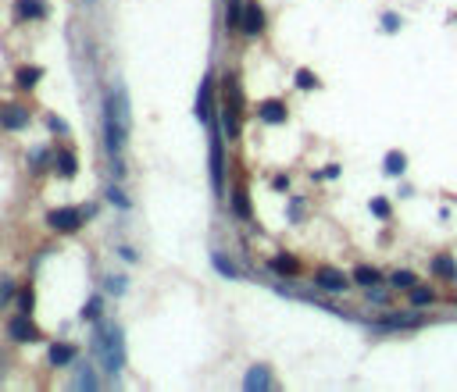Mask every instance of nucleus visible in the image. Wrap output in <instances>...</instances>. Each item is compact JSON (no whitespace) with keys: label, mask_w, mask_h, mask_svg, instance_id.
Segmentation results:
<instances>
[{"label":"nucleus","mask_w":457,"mask_h":392,"mask_svg":"<svg viewBox=\"0 0 457 392\" xmlns=\"http://www.w3.org/2000/svg\"><path fill=\"white\" fill-rule=\"evenodd\" d=\"M100 121H104V143H108L111 168H115V175H121L126 172V164H121V147H126V139H129V96H126V90H115V93L104 96Z\"/></svg>","instance_id":"1"},{"label":"nucleus","mask_w":457,"mask_h":392,"mask_svg":"<svg viewBox=\"0 0 457 392\" xmlns=\"http://www.w3.org/2000/svg\"><path fill=\"white\" fill-rule=\"evenodd\" d=\"M93 353L111 378L121 375V367H126V339H121L118 324H97L93 328Z\"/></svg>","instance_id":"2"},{"label":"nucleus","mask_w":457,"mask_h":392,"mask_svg":"<svg viewBox=\"0 0 457 392\" xmlns=\"http://www.w3.org/2000/svg\"><path fill=\"white\" fill-rule=\"evenodd\" d=\"M211 189H215V196L225 193V150H222L218 125L211 129Z\"/></svg>","instance_id":"3"},{"label":"nucleus","mask_w":457,"mask_h":392,"mask_svg":"<svg viewBox=\"0 0 457 392\" xmlns=\"http://www.w3.org/2000/svg\"><path fill=\"white\" fill-rule=\"evenodd\" d=\"M82 221H86V214H82V207H57V211H50V214H47V225H50L54 232H61V236L75 232Z\"/></svg>","instance_id":"4"},{"label":"nucleus","mask_w":457,"mask_h":392,"mask_svg":"<svg viewBox=\"0 0 457 392\" xmlns=\"http://www.w3.org/2000/svg\"><path fill=\"white\" fill-rule=\"evenodd\" d=\"M422 324V318L414 314V307L407 314H382L379 321H376V328L379 332H404V328H418Z\"/></svg>","instance_id":"5"},{"label":"nucleus","mask_w":457,"mask_h":392,"mask_svg":"<svg viewBox=\"0 0 457 392\" xmlns=\"http://www.w3.org/2000/svg\"><path fill=\"white\" fill-rule=\"evenodd\" d=\"M240 29L246 32V36H261L264 32V11L254 4V0H251V4H243V18H240Z\"/></svg>","instance_id":"6"},{"label":"nucleus","mask_w":457,"mask_h":392,"mask_svg":"<svg viewBox=\"0 0 457 392\" xmlns=\"http://www.w3.org/2000/svg\"><path fill=\"white\" fill-rule=\"evenodd\" d=\"M26 125H29V111L26 107H14V104L0 107V129L18 132V129H26Z\"/></svg>","instance_id":"7"},{"label":"nucleus","mask_w":457,"mask_h":392,"mask_svg":"<svg viewBox=\"0 0 457 392\" xmlns=\"http://www.w3.org/2000/svg\"><path fill=\"white\" fill-rule=\"evenodd\" d=\"M243 389L246 392H264V389H272V371H268V367H251V371H246V378H243Z\"/></svg>","instance_id":"8"},{"label":"nucleus","mask_w":457,"mask_h":392,"mask_svg":"<svg viewBox=\"0 0 457 392\" xmlns=\"http://www.w3.org/2000/svg\"><path fill=\"white\" fill-rule=\"evenodd\" d=\"M268 271H275L282 278H293V275H300V260L293 254H279V257L268 260Z\"/></svg>","instance_id":"9"},{"label":"nucleus","mask_w":457,"mask_h":392,"mask_svg":"<svg viewBox=\"0 0 457 392\" xmlns=\"http://www.w3.org/2000/svg\"><path fill=\"white\" fill-rule=\"evenodd\" d=\"M50 364L54 367H68V364H75V357H79V349L72 346V342H50Z\"/></svg>","instance_id":"10"},{"label":"nucleus","mask_w":457,"mask_h":392,"mask_svg":"<svg viewBox=\"0 0 457 392\" xmlns=\"http://www.w3.org/2000/svg\"><path fill=\"white\" fill-rule=\"evenodd\" d=\"M8 332H11V339H14V342H36V339H39V332L32 328V321H29V318H14V321L8 324Z\"/></svg>","instance_id":"11"},{"label":"nucleus","mask_w":457,"mask_h":392,"mask_svg":"<svg viewBox=\"0 0 457 392\" xmlns=\"http://www.w3.org/2000/svg\"><path fill=\"white\" fill-rule=\"evenodd\" d=\"M197 118L211 121V75H204L200 90H197Z\"/></svg>","instance_id":"12"},{"label":"nucleus","mask_w":457,"mask_h":392,"mask_svg":"<svg viewBox=\"0 0 457 392\" xmlns=\"http://www.w3.org/2000/svg\"><path fill=\"white\" fill-rule=\"evenodd\" d=\"M257 114H261V121H268V125H282L286 121V104L282 100H264Z\"/></svg>","instance_id":"13"},{"label":"nucleus","mask_w":457,"mask_h":392,"mask_svg":"<svg viewBox=\"0 0 457 392\" xmlns=\"http://www.w3.org/2000/svg\"><path fill=\"white\" fill-rule=\"evenodd\" d=\"M318 285L329 289V293H347L350 282H347L340 271H332V267H322V271H318Z\"/></svg>","instance_id":"14"},{"label":"nucleus","mask_w":457,"mask_h":392,"mask_svg":"<svg viewBox=\"0 0 457 392\" xmlns=\"http://www.w3.org/2000/svg\"><path fill=\"white\" fill-rule=\"evenodd\" d=\"M432 275L436 278H443V282H454L457 278V264H454V257L450 254H440L432 260Z\"/></svg>","instance_id":"15"},{"label":"nucleus","mask_w":457,"mask_h":392,"mask_svg":"<svg viewBox=\"0 0 457 392\" xmlns=\"http://www.w3.org/2000/svg\"><path fill=\"white\" fill-rule=\"evenodd\" d=\"M407 300H411L414 311H418V307H432V303H436V293H432L429 285H411V289H407Z\"/></svg>","instance_id":"16"},{"label":"nucleus","mask_w":457,"mask_h":392,"mask_svg":"<svg viewBox=\"0 0 457 392\" xmlns=\"http://www.w3.org/2000/svg\"><path fill=\"white\" fill-rule=\"evenodd\" d=\"M39 79H43V68H36V65H26V68H18V75H14L18 90H32Z\"/></svg>","instance_id":"17"},{"label":"nucleus","mask_w":457,"mask_h":392,"mask_svg":"<svg viewBox=\"0 0 457 392\" xmlns=\"http://www.w3.org/2000/svg\"><path fill=\"white\" fill-rule=\"evenodd\" d=\"M233 211H236V218H243V221H251V218H254L251 196H246V189H243V185H240V189L233 193Z\"/></svg>","instance_id":"18"},{"label":"nucleus","mask_w":457,"mask_h":392,"mask_svg":"<svg viewBox=\"0 0 457 392\" xmlns=\"http://www.w3.org/2000/svg\"><path fill=\"white\" fill-rule=\"evenodd\" d=\"M404 168H407V157H404L400 150H389V154H386V161H382V172L397 178V175H404Z\"/></svg>","instance_id":"19"},{"label":"nucleus","mask_w":457,"mask_h":392,"mask_svg":"<svg viewBox=\"0 0 457 392\" xmlns=\"http://www.w3.org/2000/svg\"><path fill=\"white\" fill-rule=\"evenodd\" d=\"M75 172H79L75 154H72V150H61V154H57V175H61V178H72Z\"/></svg>","instance_id":"20"},{"label":"nucleus","mask_w":457,"mask_h":392,"mask_svg":"<svg viewBox=\"0 0 457 392\" xmlns=\"http://www.w3.org/2000/svg\"><path fill=\"white\" fill-rule=\"evenodd\" d=\"M47 4L43 0H18V18H43Z\"/></svg>","instance_id":"21"},{"label":"nucleus","mask_w":457,"mask_h":392,"mask_svg":"<svg viewBox=\"0 0 457 392\" xmlns=\"http://www.w3.org/2000/svg\"><path fill=\"white\" fill-rule=\"evenodd\" d=\"M225 107H233V111H240V107H243V100H240V82H236V75H228V79H225Z\"/></svg>","instance_id":"22"},{"label":"nucleus","mask_w":457,"mask_h":392,"mask_svg":"<svg viewBox=\"0 0 457 392\" xmlns=\"http://www.w3.org/2000/svg\"><path fill=\"white\" fill-rule=\"evenodd\" d=\"M354 282L371 289V285H379V282H382V271H376V267H368V264H364V267H354Z\"/></svg>","instance_id":"23"},{"label":"nucleus","mask_w":457,"mask_h":392,"mask_svg":"<svg viewBox=\"0 0 457 392\" xmlns=\"http://www.w3.org/2000/svg\"><path fill=\"white\" fill-rule=\"evenodd\" d=\"M222 121H225V136H228V139H236V136H240V111L225 107V111H222Z\"/></svg>","instance_id":"24"},{"label":"nucleus","mask_w":457,"mask_h":392,"mask_svg":"<svg viewBox=\"0 0 457 392\" xmlns=\"http://www.w3.org/2000/svg\"><path fill=\"white\" fill-rule=\"evenodd\" d=\"M368 211L376 214V218H382V221H386V218L393 214V203H389L386 196H371V200H368Z\"/></svg>","instance_id":"25"},{"label":"nucleus","mask_w":457,"mask_h":392,"mask_svg":"<svg viewBox=\"0 0 457 392\" xmlns=\"http://www.w3.org/2000/svg\"><path fill=\"white\" fill-rule=\"evenodd\" d=\"M397 289H411V285H418V278H414V271H393V278H389Z\"/></svg>","instance_id":"26"},{"label":"nucleus","mask_w":457,"mask_h":392,"mask_svg":"<svg viewBox=\"0 0 457 392\" xmlns=\"http://www.w3.org/2000/svg\"><path fill=\"white\" fill-rule=\"evenodd\" d=\"M75 389H100L90 367H82V364H79V382H75Z\"/></svg>","instance_id":"27"},{"label":"nucleus","mask_w":457,"mask_h":392,"mask_svg":"<svg viewBox=\"0 0 457 392\" xmlns=\"http://www.w3.org/2000/svg\"><path fill=\"white\" fill-rule=\"evenodd\" d=\"M293 82H297V86H300V90H318V79H315V75H311L307 68H300Z\"/></svg>","instance_id":"28"},{"label":"nucleus","mask_w":457,"mask_h":392,"mask_svg":"<svg viewBox=\"0 0 457 392\" xmlns=\"http://www.w3.org/2000/svg\"><path fill=\"white\" fill-rule=\"evenodd\" d=\"M211 264L218 267V271H222L225 278H236V267H233V264H228V260H225L222 254H211Z\"/></svg>","instance_id":"29"},{"label":"nucleus","mask_w":457,"mask_h":392,"mask_svg":"<svg viewBox=\"0 0 457 392\" xmlns=\"http://www.w3.org/2000/svg\"><path fill=\"white\" fill-rule=\"evenodd\" d=\"M47 161H50V150H43V147H36V150H32V161H29V164H32V168L39 172V168H43V164H47Z\"/></svg>","instance_id":"30"},{"label":"nucleus","mask_w":457,"mask_h":392,"mask_svg":"<svg viewBox=\"0 0 457 392\" xmlns=\"http://www.w3.org/2000/svg\"><path fill=\"white\" fill-rule=\"evenodd\" d=\"M286 218L297 225V221L304 218V200H289V214H286Z\"/></svg>","instance_id":"31"},{"label":"nucleus","mask_w":457,"mask_h":392,"mask_svg":"<svg viewBox=\"0 0 457 392\" xmlns=\"http://www.w3.org/2000/svg\"><path fill=\"white\" fill-rule=\"evenodd\" d=\"M240 14H243V8L233 0V4H228V29H240Z\"/></svg>","instance_id":"32"},{"label":"nucleus","mask_w":457,"mask_h":392,"mask_svg":"<svg viewBox=\"0 0 457 392\" xmlns=\"http://www.w3.org/2000/svg\"><path fill=\"white\" fill-rule=\"evenodd\" d=\"M100 307H104V300H100V296H90V303H86V311H82V318H97V314H100Z\"/></svg>","instance_id":"33"},{"label":"nucleus","mask_w":457,"mask_h":392,"mask_svg":"<svg viewBox=\"0 0 457 392\" xmlns=\"http://www.w3.org/2000/svg\"><path fill=\"white\" fill-rule=\"evenodd\" d=\"M382 29H386V32H397V29H400V18L393 14V11H386V14H382Z\"/></svg>","instance_id":"34"},{"label":"nucleus","mask_w":457,"mask_h":392,"mask_svg":"<svg viewBox=\"0 0 457 392\" xmlns=\"http://www.w3.org/2000/svg\"><path fill=\"white\" fill-rule=\"evenodd\" d=\"M18 303H22V314H29L32 311V289H22V300Z\"/></svg>","instance_id":"35"},{"label":"nucleus","mask_w":457,"mask_h":392,"mask_svg":"<svg viewBox=\"0 0 457 392\" xmlns=\"http://www.w3.org/2000/svg\"><path fill=\"white\" fill-rule=\"evenodd\" d=\"M11 293H14V285H11V282L4 278V282H0V307L8 303V296H11Z\"/></svg>","instance_id":"36"},{"label":"nucleus","mask_w":457,"mask_h":392,"mask_svg":"<svg viewBox=\"0 0 457 392\" xmlns=\"http://www.w3.org/2000/svg\"><path fill=\"white\" fill-rule=\"evenodd\" d=\"M50 129H54L57 136H65V132H68V125H65V121H61L57 114H50Z\"/></svg>","instance_id":"37"},{"label":"nucleus","mask_w":457,"mask_h":392,"mask_svg":"<svg viewBox=\"0 0 457 392\" xmlns=\"http://www.w3.org/2000/svg\"><path fill=\"white\" fill-rule=\"evenodd\" d=\"M108 289L111 293H126V278H108Z\"/></svg>","instance_id":"38"},{"label":"nucleus","mask_w":457,"mask_h":392,"mask_svg":"<svg viewBox=\"0 0 457 392\" xmlns=\"http://www.w3.org/2000/svg\"><path fill=\"white\" fill-rule=\"evenodd\" d=\"M108 196H111V200L118 203V207H129V200H126V196H121V193L115 189V185H111V189H108Z\"/></svg>","instance_id":"39"},{"label":"nucleus","mask_w":457,"mask_h":392,"mask_svg":"<svg viewBox=\"0 0 457 392\" xmlns=\"http://www.w3.org/2000/svg\"><path fill=\"white\" fill-rule=\"evenodd\" d=\"M272 189L286 193V189H289V178H286V175H275V185H272Z\"/></svg>","instance_id":"40"}]
</instances>
